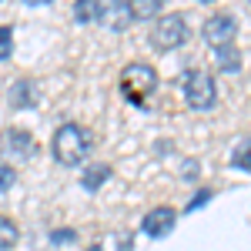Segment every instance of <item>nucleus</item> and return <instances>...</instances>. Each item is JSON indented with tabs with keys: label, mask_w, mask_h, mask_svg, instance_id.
<instances>
[{
	"label": "nucleus",
	"mask_w": 251,
	"mask_h": 251,
	"mask_svg": "<svg viewBox=\"0 0 251 251\" xmlns=\"http://www.w3.org/2000/svg\"><path fill=\"white\" fill-rule=\"evenodd\" d=\"M174 221H177V211L174 208H151L148 218L141 221V231L148 234V238H164L174 228Z\"/></svg>",
	"instance_id": "nucleus-8"
},
{
	"label": "nucleus",
	"mask_w": 251,
	"mask_h": 251,
	"mask_svg": "<svg viewBox=\"0 0 251 251\" xmlns=\"http://www.w3.org/2000/svg\"><path fill=\"white\" fill-rule=\"evenodd\" d=\"M131 3L127 0H100V7H97V24L104 27V30H111V34H124L127 27H131Z\"/></svg>",
	"instance_id": "nucleus-6"
},
{
	"label": "nucleus",
	"mask_w": 251,
	"mask_h": 251,
	"mask_svg": "<svg viewBox=\"0 0 251 251\" xmlns=\"http://www.w3.org/2000/svg\"><path fill=\"white\" fill-rule=\"evenodd\" d=\"M14 181H17V171L7 164V161H0V194H7L14 188Z\"/></svg>",
	"instance_id": "nucleus-15"
},
{
	"label": "nucleus",
	"mask_w": 251,
	"mask_h": 251,
	"mask_svg": "<svg viewBox=\"0 0 251 251\" xmlns=\"http://www.w3.org/2000/svg\"><path fill=\"white\" fill-rule=\"evenodd\" d=\"M181 87H184V100H188L191 111H211L214 100H218V84L204 71H188Z\"/></svg>",
	"instance_id": "nucleus-3"
},
{
	"label": "nucleus",
	"mask_w": 251,
	"mask_h": 251,
	"mask_svg": "<svg viewBox=\"0 0 251 251\" xmlns=\"http://www.w3.org/2000/svg\"><path fill=\"white\" fill-rule=\"evenodd\" d=\"M17 104H34V100H37V91H34V84H30V80H20L17 84Z\"/></svg>",
	"instance_id": "nucleus-16"
},
{
	"label": "nucleus",
	"mask_w": 251,
	"mask_h": 251,
	"mask_svg": "<svg viewBox=\"0 0 251 251\" xmlns=\"http://www.w3.org/2000/svg\"><path fill=\"white\" fill-rule=\"evenodd\" d=\"M10 50H14V34L10 27H0V60L10 57Z\"/></svg>",
	"instance_id": "nucleus-17"
},
{
	"label": "nucleus",
	"mask_w": 251,
	"mask_h": 251,
	"mask_svg": "<svg viewBox=\"0 0 251 251\" xmlns=\"http://www.w3.org/2000/svg\"><path fill=\"white\" fill-rule=\"evenodd\" d=\"M204 40L211 44L214 50L221 47H234V37H238V24H234L231 14H214V17L204 20Z\"/></svg>",
	"instance_id": "nucleus-7"
},
{
	"label": "nucleus",
	"mask_w": 251,
	"mask_h": 251,
	"mask_svg": "<svg viewBox=\"0 0 251 251\" xmlns=\"http://www.w3.org/2000/svg\"><path fill=\"white\" fill-rule=\"evenodd\" d=\"M97 7H100V0H77L74 3V17L80 24H91V20H97Z\"/></svg>",
	"instance_id": "nucleus-13"
},
{
	"label": "nucleus",
	"mask_w": 251,
	"mask_h": 251,
	"mask_svg": "<svg viewBox=\"0 0 251 251\" xmlns=\"http://www.w3.org/2000/svg\"><path fill=\"white\" fill-rule=\"evenodd\" d=\"M231 164H238V168H248L251 171V137H245L238 148L231 151Z\"/></svg>",
	"instance_id": "nucleus-14"
},
{
	"label": "nucleus",
	"mask_w": 251,
	"mask_h": 251,
	"mask_svg": "<svg viewBox=\"0 0 251 251\" xmlns=\"http://www.w3.org/2000/svg\"><path fill=\"white\" fill-rule=\"evenodd\" d=\"M214 64H218L221 71H238V67H241L238 47H221V50H214Z\"/></svg>",
	"instance_id": "nucleus-11"
},
{
	"label": "nucleus",
	"mask_w": 251,
	"mask_h": 251,
	"mask_svg": "<svg viewBox=\"0 0 251 251\" xmlns=\"http://www.w3.org/2000/svg\"><path fill=\"white\" fill-rule=\"evenodd\" d=\"M0 151L7 154L10 164H20V161H30V157L37 154V141L27 134V131H20V127H10V131H3V137H0Z\"/></svg>",
	"instance_id": "nucleus-5"
},
{
	"label": "nucleus",
	"mask_w": 251,
	"mask_h": 251,
	"mask_svg": "<svg viewBox=\"0 0 251 251\" xmlns=\"http://www.w3.org/2000/svg\"><path fill=\"white\" fill-rule=\"evenodd\" d=\"M188 20L181 17V14H161L154 20V27H151V44H154L157 50H174V47H181L184 40H188Z\"/></svg>",
	"instance_id": "nucleus-4"
},
{
	"label": "nucleus",
	"mask_w": 251,
	"mask_h": 251,
	"mask_svg": "<svg viewBox=\"0 0 251 251\" xmlns=\"http://www.w3.org/2000/svg\"><path fill=\"white\" fill-rule=\"evenodd\" d=\"M131 17L134 20L161 17V0H134V3H131Z\"/></svg>",
	"instance_id": "nucleus-10"
},
{
	"label": "nucleus",
	"mask_w": 251,
	"mask_h": 251,
	"mask_svg": "<svg viewBox=\"0 0 251 251\" xmlns=\"http://www.w3.org/2000/svg\"><path fill=\"white\" fill-rule=\"evenodd\" d=\"M17 238H20L17 225H14L10 218H0V251H7L10 245H17Z\"/></svg>",
	"instance_id": "nucleus-12"
},
{
	"label": "nucleus",
	"mask_w": 251,
	"mask_h": 251,
	"mask_svg": "<svg viewBox=\"0 0 251 251\" xmlns=\"http://www.w3.org/2000/svg\"><path fill=\"white\" fill-rule=\"evenodd\" d=\"M107 177H111V168H107V164H91V168L84 171V177H80V184H84V191H97Z\"/></svg>",
	"instance_id": "nucleus-9"
},
{
	"label": "nucleus",
	"mask_w": 251,
	"mask_h": 251,
	"mask_svg": "<svg viewBox=\"0 0 251 251\" xmlns=\"http://www.w3.org/2000/svg\"><path fill=\"white\" fill-rule=\"evenodd\" d=\"M157 91V71L151 64H127L124 71H121V94L127 97L131 104H144L148 97Z\"/></svg>",
	"instance_id": "nucleus-2"
},
{
	"label": "nucleus",
	"mask_w": 251,
	"mask_h": 251,
	"mask_svg": "<svg viewBox=\"0 0 251 251\" xmlns=\"http://www.w3.org/2000/svg\"><path fill=\"white\" fill-rule=\"evenodd\" d=\"M50 148H54V157L64 168H77L87 157V151H91V131L74 124V121H67V124H60L54 131V144Z\"/></svg>",
	"instance_id": "nucleus-1"
}]
</instances>
